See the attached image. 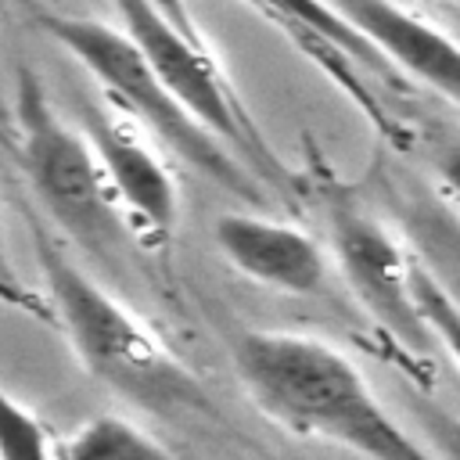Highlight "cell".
<instances>
[{
    "mask_svg": "<svg viewBox=\"0 0 460 460\" xmlns=\"http://www.w3.org/2000/svg\"><path fill=\"white\" fill-rule=\"evenodd\" d=\"M230 359L259 413L298 438L363 460H442L388 413L363 370L323 338L248 327L230 341Z\"/></svg>",
    "mask_w": 460,
    "mask_h": 460,
    "instance_id": "obj_1",
    "label": "cell"
},
{
    "mask_svg": "<svg viewBox=\"0 0 460 460\" xmlns=\"http://www.w3.org/2000/svg\"><path fill=\"white\" fill-rule=\"evenodd\" d=\"M22 216L32 234L43 295L54 309V331L65 334L83 370L144 413L162 420L216 424L219 410L212 395L151 331V323L115 291H108L90 270H83L65 252L61 234L36 208H25Z\"/></svg>",
    "mask_w": 460,
    "mask_h": 460,
    "instance_id": "obj_2",
    "label": "cell"
},
{
    "mask_svg": "<svg viewBox=\"0 0 460 460\" xmlns=\"http://www.w3.org/2000/svg\"><path fill=\"white\" fill-rule=\"evenodd\" d=\"M7 126L36 212L79 252L101 266H115L133 234L111 198L101 158L86 129L54 108L47 86L29 68H18Z\"/></svg>",
    "mask_w": 460,
    "mask_h": 460,
    "instance_id": "obj_3",
    "label": "cell"
},
{
    "mask_svg": "<svg viewBox=\"0 0 460 460\" xmlns=\"http://www.w3.org/2000/svg\"><path fill=\"white\" fill-rule=\"evenodd\" d=\"M36 29L50 36L61 50H68L101 86V93L137 119L165 151H172L180 162L219 183L223 190L262 201L266 183L208 129L201 126L187 104L165 86V79L151 68V61L140 54V47L126 36V29H111L97 18L65 14V11H40Z\"/></svg>",
    "mask_w": 460,
    "mask_h": 460,
    "instance_id": "obj_4",
    "label": "cell"
},
{
    "mask_svg": "<svg viewBox=\"0 0 460 460\" xmlns=\"http://www.w3.org/2000/svg\"><path fill=\"white\" fill-rule=\"evenodd\" d=\"M126 36L140 47L165 86L187 104V111L208 126L262 183L266 190L291 194V172L259 133L244 101L223 75L219 61L205 50L198 25L180 22L162 0H111Z\"/></svg>",
    "mask_w": 460,
    "mask_h": 460,
    "instance_id": "obj_5",
    "label": "cell"
},
{
    "mask_svg": "<svg viewBox=\"0 0 460 460\" xmlns=\"http://www.w3.org/2000/svg\"><path fill=\"white\" fill-rule=\"evenodd\" d=\"M323 216H327V241L331 255L359 298V305L399 341V349L424 356L435 341L420 316L417 291H413V262L395 234L341 183H323Z\"/></svg>",
    "mask_w": 460,
    "mask_h": 460,
    "instance_id": "obj_6",
    "label": "cell"
},
{
    "mask_svg": "<svg viewBox=\"0 0 460 460\" xmlns=\"http://www.w3.org/2000/svg\"><path fill=\"white\" fill-rule=\"evenodd\" d=\"M83 129L101 158L111 198H115L133 241L144 252L165 255L172 244L176 212H180L176 180H172L169 165L155 155L151 144H144L122 119H115L104 108L86 104Z\"/></svg>",
    "mask_w": 460,
    "mask_h": 460,
    "instance_id": "obj_7",
    "label": "cell"
},
{
    "mask_svg": "<svg viewBox=\"0 0 460 460\" xmlns=\"http://www.w3.org/2000/svg\"><path fill=\"white\" fill-rule=\"evenodd\" d=\"M219 255L252 284L280 295L313 298L323 295L331 255L302 226L280 223L259 212H223L212 226Z\"/></svg>",
    "mask_w": 460,
    "mask_h": 460,
    "instance_id": "obj_8",
    "label": "cell"
},
{
    "mask_svg": "<svg viewBox=\"0 0 460 460\" xmlns=\"http://www.w3.org/2000/svg\"><path fill=\"white\" fill-rule=\"evenodd\" d=\"M377 54L413 83L460 108V40L395 0H331Z\"/></svg>",
    "mask_w": 460,
    "mask_h": 460,
    "instance_id": "obj_9",
    "label": "cell"
},
{
    "mask_svg": "<svg viewBox=\"0 0 460 460\" xmlns=\"http://www.w3.org/2000/svg\"><path fill=\"white\" fill-rule=\"evenodd\" d=\"M248 4L259 7L284 32H291V40L302 50H309L323 65V72L331 79H338L341 90H349L356 97V104H363L370 111V119L381 122V111L367 97L352 65H367V68H377V72H395V68L377 54V47L331 0H248Z\"/></svg>",
    "mask_w": 460,
    "mask_h": 460,
    "instance_id": "obj_10",
    "label": "cell"
},
{
    "mask_svg": "<svg viewBox=\"0 0 460 460\" xmlns=\"http://www.w3.org/2000/svg\"><path fill=\"white\" fill-rule=\"evenodd\" d=\"M58 460H176V453L122 413H93L58 446Z\"/></svg>",
    "mask_w": 460,
    "mask_h": 460,
    "instance_id": "obj_11",
    "label": "cell"
},
{
    "mask_svg": "<svg viewBox=\"0 0 460 460\" xmlns=\"http://www.w3.org/2000/svg\"><path fill=\"white\" fill-rule=\"evenodd\" d=\"M54 431L0 381V460H58Z\"/></svg>",
    "mask_w": 460,
    "mask_h": 460,
    "instance_id": "obj_12",
    "label": "cell"
},
{
    "mask_svg": "<svg viewBox=\"0 0 460 460\" xmlns=\"http://www.w3.org/2000/svg\"><path fill=\"white\" fill-rule=\"evenodd\" d=\"M413 291H417L420 316L431 331V341L442 345L453 367L460 370V298L424 262H413Z\"/></svg>",
    "mask_w": 460,
    "mask_h": 460,
    "instance_id": "obj_13",
    "label": "cell"
},
{
    "mask_svg": "<svg viewBox=\"0 0 460 460\" xmlns=\"http://www.w3.org/2000/svg\"><path fill=\"white\" fill-rule=\"evenodd\" d=\"M0 302L11 305V309H18L22 316H29V320H36V323L54 327V309H50L47 295L25 284V277L18 273V266H14L11 255H7L4 241H0Z\"/></svg>",
    "mask_w": 460,
    "mask_h": 460,
    "instance_id": "obj_14",
    "label": "cell"
},
{
    "mask_svg": "<svg viewBox=\"0 0 460 460\" xmlns=\"http://www.w3.org/2000/svg\"><path fill=\"white\" fill-rule=\"evenodd\" d=\"M424 428L435 442V453L442 460H460V420L442 413L438 406H428L424 410Z\"/></svg>",
    "mask_w": 460,
    "mask_h": 460,
    "instance_id": "obj_15",
    "label": "cell"
},
{
    "mask_svg": "<svg viewBox=\"0 0 460 460\" xmlns=\"http://www.w3.org/2000/svg\"><path fill=\"white\" fill-rule=\"evenodd\" d=\"M435 176H438L442 190L460 205V137L438 147V155H435Z\"/></svg>",
    "mask_w": 460,
    "mask_h": 460,
    "instance_id": "obj_16",
    "label": "cell"
},
{
    "mask_svg": "<svg viewBox=\"0 0 460 460\" xmlns=\"http://www.w3.org/2000/svg\"><path fill=\"white\" fill-rule=\"evenodd\" d=\"M162 4H165V7H169V11L176 14V18H180V22H187V25H194V18H190V11L183 7V0H162Z\"/></svg>",
    "mask_w": 460,
    "mask_h": 460,
    "instance_id": "obj_17",
    "label": "cell"
}]
</instances>
